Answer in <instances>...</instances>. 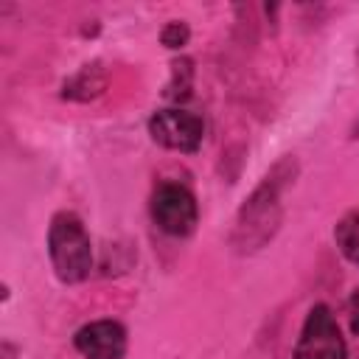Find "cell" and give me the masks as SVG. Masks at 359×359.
I'll return each instance as SVG.
<instances>
[{
  "instance_id": "obj_1",
  "label": "cell",
  "mask_w": 359,
  "mask_h": 359,
  "mask_svg": "<svg viewBox=\"0 0 359 359\" xmlns=\"http://www.w3.org/2000/svg\"><path fill=\"white\" fill-rule=\"evenodd\" d=\"M294 177L297 160L286 154L261 177V182L238 205L230 230V247L238 255H252L278 236L283 224V194L294 182Z\"/></svg>"
},
{
  "instance_id": "obj_2",
  "label": "cell",
  "mask_w": 359,
  "mask_h": 359,
  "mask_svg": "<svg viewBox=\"0 0 359 359\" xmlns=\"http://www.w3.org/2000/svg\"><path fill=\"white\" fill-rule=\"evenodd\" d=\"M48 258L62 283H81L93 272V241L73 210L53 213L48 224Z\"/></svg>"
},
{
  "instance_id": "obj_3",
  "label": "cell",
  "mask_w": 359,
  "mask_h": 359,
  "mask_svg": "<svg viewBox=\"0 0 359 359\" xmlns=\"http://www.w3.org/2000/svg\"><path fill=\"white\" fill-rule=\"evenodd\" d=\"M151 219L165 236L188 238L199 224L194 191L182 182H160L151 194Z\"/></svg>"
},
{
  "instance_id": "obj_4",
  "label": "cell",
  "mask_w": 359,
  "mask_h": 359,
  "mask_svg": "<svg viewBox=\"0 0 359 359\" xmlns=\"http://www.w3.org/2000/svg\"><path fill=\"white\" fill-rule=\"evenodd\" d=\"M294 359H348V342L325 303L309 309L294 345Z\"/></svg>"
},
{
  "instance_id": "obj_5",
  "label": "cell",
  "mask_w": 359,
  "mask_h": 359,
  "mask_svg": "<svg viewBox=\"0 0 359 359\" xmlns=\"http://www.w3.org/2000/svg\"><path fill=\"white\" fill-rule=\"evenodd\" d=\"M146 129L157 146L171 149V151H182V154H194L205 137V121L196 112H188L180 107L157 109L149 118Z\"/></svg>"
},
{
  "instance_id": "obj_6",
  "label": "cell",
  "mask_w": 359,
  "mask_h": 359,
  "mask_svg": "<svg viewBox=\"0 0 359 359\" xmlns=\"http://www.w3.org/2000/svg\"><path fill=\"white\" fill-rule=\"evenodd\" d=\"M73 348L84 359H123L129 334L118 320H93L73 334Z\"/></svg>"
},
{
  "instance_id": "obj_7",
  "label": "cell",
  "mask_w": 359,
  "mask_h": 359,
  "mask_svg": "<svg viewBox=\"0 0 359 359\" xmlns=\"http://www.w3.org/2000/svg\"><path fill=\"white\" fill-rule=\"evenodd\" d=\"M107 84H109V73H107L104 62H87L73 76L65 79L62 98L65 101L87 104V101H95L98 95H104L107 93Z\"/></svg>"
},
{
  "instance_id": "obj_8",
  "label": "cell",
  "mask_w": 359,
  "mask_h": 359,
  "mask_svg": "<svg viewBox=\"0 0 359 359\" xmlns=\"http://www.w3.org/2000/svg\"><path fill=\"white\" fill-rule=\"evenodd\" d=\"M334 241H337V250L353 264L359 266V208L348 210L337 227H334Z\"/></svg>"
},
{
  "instance_id": "obj_9",
  "label": "cell",
  "mask_w": 359,
  "mask_h": 359,
  "mask_svg": "<svg viewBox=\"0 0 359 359\" xmlns=\"http://www.w3.org/2000/svg\"><path fill=\"white\" fill-rule=\"evenodd\" d=\"M191 90H194V62L188 56H180L171 62V76H168V84H165V98L168 101H188L191 98Z\"/></svg>"
},
{
  "instance_id": "obj_10",
  "label": "cell",
  "mask_w": 359,
  "mask_h": 359,
  "mask_svg": "<svg viewBox=\"0 0 359 359\" xmlns=\"http://www.w3.org/2000/svg\"><path fill=\"white\" fill-rule=\"evenodd\" d=\"M188 39H191V28L182 20H168L160 31V45L168 50H182L188 45Z\"/></svg>"
},
{
  "instance_id": "obj_11",
  "label": "cell",
  "mask_w": 359,
  "mask_h": 359,
  "mask_svg": "<svg viewBox=\"0 0 359 359\" xmlns=\"http://www.w3.org/2000/svg\"><path fill=\"white\" fill-rule=\"evenodd\" d=\"M348 317H351V331L359 337V289L351 292V300H348Z\"/></svg>"
},
{
  "instance_id": "obj_12",
  "label": "cell",
  "mask_w": 359,
  "mask_h": 359,
  "mask_svg": "<svg viewBox=\"0 0 359 359\" xmlns=\"http://www.w3.org/2000/svg\"><path fill=\"white\" fill-rule=\"evenodd\" d=\"M0 348H3V359H14V353H17V348H14V345H11L8 339H3V345H0Z\"/></svg>"
},
{
  "instance_id": "obj_13",
  "label": "cell",
  "mask_w": 359,
  "mask_h": 359,
  "mask_svg": "<svg viewBox=\"0 0 359 359\" xmlns=\"http://www.w3.org/2000/svg\"><path fill=\"white\" fill-rule=\"evenodd\" d=\"M351 137H353V140L359 137V115H356V121L351 123Z\"/></svg>"
},
{
  "instance_id": "obj_14",
  "label": "cell",
  "mask_w": 359,
  "mask_h": 359,
  "mask_svg": "<svg viewBox=\"0 0 359 359\" xmlns=\"http://www.w3.org/2000/svg\"><path fill=\"white\" fill-rule=\"evenodd\" d=\"M356 62H359V48H356Z\"/></svg>"
}]
</instances>
